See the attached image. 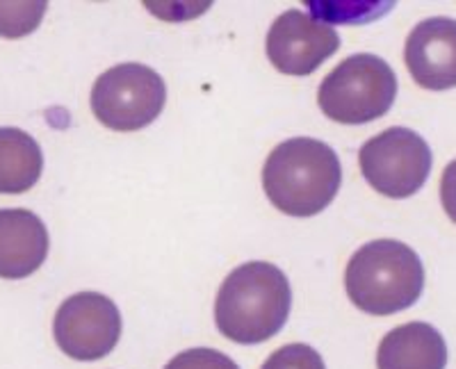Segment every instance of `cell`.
<instances>
[{
    "label": "cell",
    "mask_w": 456,
    "mask_h": 369,
    "mask_svg": "<svg viewBox=\"0 0 456 369\" xmlns=\"http://www.w3.org/2000/svg\"><path fill=\"white\" fill-rule=\"evenodd\" d=\"M288 276L272 262H247L226 276L215 301V322L224 338L260 344L274 338L290 317Z\"/></svg>",
    "instance_id": "obj_1"
},
{
    "label": "cell",
    "mask_w": 456,
    "mask_h": 369,
    "mask_svg": "<svg viewBox=\"0 0 456 369\" xmlns=\"http://www.w3.org/2000/svg\"><path fill=\"white\" fill-rule=\"evenodd\" d=\"M340 182V157L313 137L281 141L263 167L265 194L276 210L290 217L320 214L331 205Z\"/></svg>",
    "instance_id": "obj_2"
},
{
    "label": "cell",
    "mask_w": 456,
    "mask_h": 369,
    "mask_svg": "<svg viewBox=\"0 0 456 369\" xmlns=\"http://www.w3.org/2000/svg\"><path fill=\"white\" fill-rule=\"evenodd\" d=\"M345 287L358 310L368 315H395L413 306L425 290L420 255L397 239H374L349 261Z\"/></svg>",
    "instance_id": "obj_3"
},
{
    "label": "cell",
    "mask_w": 456,
    "mask_h": 369,
    "mask_svg": "<svg viewBox=\"0 0 456 369\" xmlns=\"http://www.w3.org/2000/svg\"><path fill=\"white\" fill-rule=\"evenodd\" d=\"M397 96V76L386 60L358 52L342 60L317 89L320 109L336 124L358 125L384 116Z\"/></svg>",
    "instance_id": "obj_4"
},
{
    "label": "cell",
    "mask_w": 456,
    "mask_h": 369,
    "mask_svg": "<svg viewBox=\"0 0 456 369\" xmlns=\"http://www.w3.org/2000/svg\"><path fill=\"white\" fill-rule=\"evenodd\" d=\"M89 103L94 116L110 131H142L165 109V80L144 64H119L96 78Z\"/></svg>",
    "instance_id": "obj_5"
},
{
    "label": "cell",
    "mask_w": 456,
    "mask_h": 369,
    "mask_svg": "<svg viewBox=\"0 0 456 369\" xmlns=\"http://www.w3.org/2000/svg\"><path fill=\"white\" fill-rule=\"evenodd\" d=\"M358 162L370 188L388 198H409L429 178L431 148L415 131L395 125L365 141Z\"/></svg>",
    "instance_id": "obj_6"
},
{
    "label": "cell",
    "mask_w": 456,
    "mask_h": 369,
    "mask_svg": "<svg viewBox=\"0 0 456 369\" xmlns=\"http://www.w3.org/2000/svg\"><path fill=\"white\" fill-rule=\"evenodd\" d=\"M53 335L73 360H101L121 338V312L101 292H78L57 308Z\"/></svg>",
    "instance_id": "obj_7"
},
{
    "label": "cell",
    "mask_w": 456,
    "mask_h": 369,
    "mask_svg": "<svg viewBox=\"0 0 456 369\" xmlns=\"http://www.w3.org/2000/svg\"><path fill=\"white\" fill-rule=\"evenodd\" d=\"M267 58L285 76H311L340 48L336 28L306 12L288 10L267 32Z\"/></svg>",
    "instance_id": "obj_8"
},
{
    "label": "cell",
    "mask_w": 456,
    "mask_h": 369,
    "mask_svg": "<svg viewBox=\"0 0 456 369\" xmlns=\"http://www.w3.org/2000/svg\"><path fill=\"white\" fill-rule=\"evenodd\" d=\"M404 60L420 87L431 92L456 87V21L431 16L406 36Z\"/></svg>",
    "instance_id": "obj_9"
},
{
    "label": "cell",
    "mask_w": 456,
    "mask_h": 369,
    "mask_svg": "<svg viewBox=\"0 0 456 369\" xmlns=\"http://www.w3.org/2000/svg\"><path fill=\"white\" fill-rule=\"evenodd\" d=\"M48 230L35 213L0 210V278H28L48 255Z\"/></svg>",
    "instance_id": "obj_10"
},
{
    "label": "cell",
    "mask_w": 456,
    "mask_h": 369,
    "mask_svg": "<svg viewBox=\"0 0 456 369\" xmlns=\"http://www.w3.org/2000/svg\"><path fill=\"white\" fill-rule=\"evenodd\" d=\"M445 338L431 324H402L379 344V369H445Z\"/></svg>",
    "instance_id": "obj_11"
},
{
    "label": "cell",
    "mask_w": 456,
    "mask_h": 369,
    "mask_svg": "<svg viewBox=\"0 0 456 369\" xmlns=\"http://www.w3.org/2000/svg\"><path fill=\"white\" fill-rule=\"evenodd\" d=\"M44 169L42 148L21 128H0V194L35 188Z\"/></svg>",
    "instance_id": "obj_12"
},
{
    "label": "cell",
    "mask_w": 456,
    "mask_h": 369,
    "mask_svg": "<svg viewBox=\"0 0 456 369\" xmlns=\"http://www.w3.org/2000/svg\"><path fill=\"white\" fill-rule=\"evenodd\" d=\"M46 3H0V36L19 39L42 23Z\"/></svg>",
    "instance_id": "obj_13"
},
{
    "label": "cell",
    "mask_w": 456,
    "mask_h": 369,
    "mask_svg": "<svg viewBox=\"0 0 456 369\" xmlns=\"http://www.w3.org/2000/svg\"><path fill=\"white\" fill-rule=\"evenodd\" d=\"M260 369H327V365L315 349L295 342L276 349Z\"/></svg>",
    "instance_id": "obj_14"
},
{
    "label": "cell",
    "mask_w": 456,
    "mask_h": 369,
    "mask_svg": "<svg viewBox=\"0 0 456 369\" xmlns=\"http://www.w3.org/2000/svg\"><path fill=\"white\" fill-rule=\"evenodd\" d=\"M165 369H240L235 360L228 358L226 354L217 349L197 347L181 351L176 358H171Z\"/></svg>",
    "instance_id": "obj_15"
},
{
    "label": "cell",
    "mask_w": 456,
    "mask_h": 369,
    "mask_svg": "<svg viewBox=\"0 0 456 369\" xmlns=\"http://www.w3.org/2000/svg\"><path fill=\"white\" fill-rule=\"evenodd\" d=\"M441 201L447 217L456 224V160L450 162L441 178Z\"/></svg>",
    "instance_id": "obj_16"
}]
</instances>
